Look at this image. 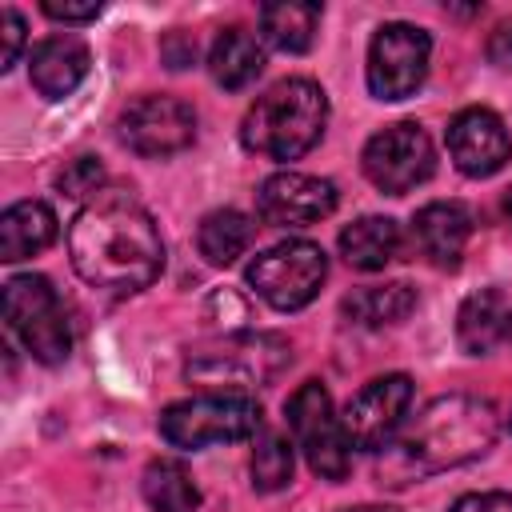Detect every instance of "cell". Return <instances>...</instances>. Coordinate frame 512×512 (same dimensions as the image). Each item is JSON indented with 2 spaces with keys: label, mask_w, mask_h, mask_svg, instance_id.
I'll return each mask as SVG.
<instances>
[{
  "label": "cell",
  "mask_w": 512,
  "mask_h": 512,
  "mask_svg": "<svg viewBox=\"0 0 512 512\" xmlns=\"http://www.w3.org/2000/svg\"><path fill=\"white\" fill-rule=\"evenodd\" d=\"M68 256L84 284L112 296H132L164 272L160 228L128 188H104L76 212Z\"/></svg>",
  "instance_id": "cell-1"
},
{
  "label": "cell",
  "mask_w": 512,
  "mask_h": 512,
  "mask_svg": "<svg viewBox=\"0 0 512 512\" xmlns=\"http://www.w3.org/2000/svg\"><path fill=\"white\" fill-rule=\"evenodd\" d=\"M500 432V416L488 400L480 396H436L432 404H424L408 428H400L380 456V484H408V480H424L448 468H460L476 456H484L496 444Z\"/></svg>",
  "instance_id": "cell-2"
},
{
  "label": "cell",
  "mask_w": 512,
  "mask_h": 512,
  "mask_svg": "<svg viewBox=\"0 0 512 512\" xmlns=\"http://www.w3.org/2000/svg\"><path fill=\"white\" fill-rule=\"evenodd\" d=\"M328 124V96L308 76H288L264 88L240 120V144L268 160H300Z\"/></svg>",
  "instance_id": "cell-3"
},
{
  "label": "cell",
  "mask_w": 512,
  "mask_h": 512,
  "mask_svg": "<svg viewBox=\"0 0 512 512\" xmlns=\"http://www.w3.org/2000/svg\"><path fill=\"white\" fill-rule=\"evenodd\" d=\"M292 364V344L276 332H224L216 344H200L184 376L200 388L228 392V396H248L252 388L272 384L284 368Z\"/></svg>",
  "instance_id": "cell-4"
},
{
  "label": "cell",
  "mask_w": 512,
  "mask_h": 512,
  "mask_svg": "<svg viewBox=\"0 0 512 512\" xmlns=\"http://www.w3.org/2000/svg\"><path fill=\"white\" fill-rule=\"evenodd\" d=\"M260 432V404L252 396L208 392L192 400H176L160 412V436L172 448L200 452L212 444H236Z\"/></svg>",
  "instance_id": "cell-5"
},
{
  "label": "cell",
  "mask_w": 512,
  "mask_h": 512,
  "mask_svg": "<svg viewBox=\"0 0 512 512\" xmlns=\"http://www.w3.org/2000/svg\"><path fill=\"white\" fill-rule=\"evenodd\" d=\"M4 320L12 336L40 364H64L72 352V328L48 276L24 272L4 284Z\"/></svg>",
  "instance_id": "cell-6"
},
{
  "label": "cell",
  "mask_w": 512,
  "mask_h": 512,
  "mask_svg": "<svg viewBox=\"0 0 512 512\" xmlns=\"http://www.w3.org/2000/svg\"><path fill=\"white\" fill-rule=\"evenodd\" d=\"M244 280L268 308L296 312V308L312 304L320 284L328 280V256L312 240H284V244H272L260 256H252Z\"/></svg>",
  "instance_id": "cell-7"
},
{
  "label": "cell",
  "mask_w": 512,
  "mask_h": 512,
  "mask_svg": "<svg viewBox=\"0 0 512 512\" xmlns=\"http://www.w3.org/2000/svg\"><path fill=\"white\" fill-rule=\"evenodd\" d=\"M284 416H288V428L296 436V448L304 452L308 468L320 476V480H344L348 468H352V444L344 436V424L332 408V396L320 380H304L288 404H284Z\"/></svg>",
  "instance_id": "cell-8"
},
{
  "label": "cell",
  "mask_w": 512,
  "mask_h": 512,
  "mask_svg": "<svg viewBox=\"0 0 512 512\" xmlns=\"http://www.w3.org/2000/svg\"><path fill=\"white\" fill-rule=\"evenodd\" d=\"M364 176L388 192V196H404L412 188H420L432 168H436V148L428 140V132L416 120H396L388 128H380L376 136H368L364 152H360Z\"/></svg>",
  "instance_id": "cell-9"
},
{
  "label": "cell",
  "mask_w": 512,
  "mask_h": 512,
  "mask_svg": "<svg viewBox=\"0 0 512 512\" xmlns=\"http://www.w3.org/2000/svg\"><path fill=\"white\" fill-rule=\"evenodd\" d=\"M428 56H432V36L424 28L404 20L380 24L368 44V68H364L372 96L408 100L428 76Z\"/></svg>",
  "instance_id": "cell-10"
},
{
  "label": "cell",
  "mask_w": 512,
  "mask_h": 512,
  "mask_svg": "<svg viewBox=\"0 0 512 512\" xmlns=\"http://www.w3.org/2000/svg\"><path fill=\"white\" fill-rule=\"evenodd\" d=\"M120 140L148 160L176 156L196 140V112L180 96H140L120 116Z\"/></svg>",
  "instance_id": "cell-11"
},
{
  "label": "cell",
  "mask_w": 512,
  "mask_h": 512,
  "mask_svg": "<svg viewBox=\"0 0 512 512\" xmlns=\"http://www.w3.org/2000/svg\"><path fill=\"white\" fill-rule=\"evenodd\" d=\"M408 408H412V380L404 372H388V376L368 380L348 400V408L340 416L348 444L364 448V452H380L400 432Z\"/></svg>",
  "instance_id": "cell-12"
},
{
  "label": "cell",
  "mask_w": 512,
  "mask_h": 512,
  "mask_svg": "<svg viewBox=\"0 0 512 512\" xmlns=\"http://www.w3.org/2000/svg\"><path fill=\"white\" fill-rule=\"evenodd\" d=\"M336 212V184L308 172H272L256 188V216L272 228H308Z\"/></svg>",
  "instance_id": "cell-13"
},
{
  "label": "cell",
  "mask_w": 512,
  "mask_h": 512,
  "mask_svg": "<svg viewBox=\"0 0 512 512\" xmlns=\"http://www.w3.org/2000/svg\"><path fill=\"white\" fill-rule=\"evenodd\" d=\"M444 140H448L452 164L464 176H472V180L496 176L508 164V156H512L508 128H504V120L492 108H464V112H456Z\"/></svg>",
  "instance_id": "cell-14"
},
{
  "label": "cell",
  "mask_w": 512,
  "mask_h": 512,
  "mask_svg": "<svg viewBox=\"0 0 512 512\" xmlns=\"http://www.w3.org/2000/svg\"><path fill=\"white\" fill-rule=\"evenodd\" d=\"M472 236V212L460 200H432L412 220V240L420 256L436 268H460V256Z\"/></svg>",
  "instance_id": "cell-15"
},
{
  "label": "cell",
  "mask_w": 512,
  "mask_h": 512,
  "mask_svg": "<svg viewBox=\"0 0 512 512\" xmlns=\"http://www.w3.org/2000/svg\"><path fill=\"white\" fill-rule=\"evenodd\" d=\"M88 44L80 36H48L28 56V80L44 100H64L88 76Z\"/></svg>",
  "instance_id": "cell-16"
},
{
  "label": "cell",
  "mask_w": 512,
  "mask_h": 512,
  "mask_svg": "<svg viewBox=\"0 0 512 512\" xmlns=\"http://www.w3.org/2000/svg\"><path fill=\"white\" fill-rule=\"evenodd\" d=\"M56 240V212L44 200H20L0 216V260L16 264Z\"/></svg>",
  "instance_id": "cell-17"
},
{
  "label": "cell",
  "mask_w": 512,
  "mask_h": 512,
  "mask_svg": "<svg viewBox=\"0 0 512 512\" xmlns=\"http://www.w3.org/2000/svg\"><path fill=\"white\" fill-rule=\"evenodd\" d=\"M508 300L500 288H480L472 292L460 312H456V340L468 356H484L492 352L504 336H508Z\"/></svg>",
  "instance_id": "cell-18"
},
{
  "label": "cell",
  "mask_w": 512,
  "mask_h": 512,
  "mask_svg": "<svg viewBox=\"0 0 512 512\" xmlns=\"http://www.w3.org/2000/svg\"><path fill=\"white\" fill-rule=\"evenodd\" d=\"M208 72H212V80H216L220 88H228V92L248 88V84L264 72V48H260V40H256L248 28H224V32L212 40Z\"/></svg>",
  "instance_id": "cell-19"
},
{
  "label": "cell",
  "mask_w": 512,
  "mask_h": 512,
  "mask_svg": "<svg viewBox=\"0 0 512 512\" xmlns=\"http://www.w3.org/2000/svg\"><path fill=\"white\" fill-rule=\"evenodd\" d=\"M400 252V224L392 216H360L340 232V256L360 272H380Z\"/></svg>",
  "instance_id": "cell-20"
},
{
  "label": "cell",
  "mask_w": 512,
  "mask_h": 512,
  "mask_svg": "<svg viewBox=\"0 0 512 512\" xmlns=\"http://www.w3.org/2000/svg\"><path fill=\"white\" fill-rule=\"evenodd\" d=\"M416 308V288L404 280L392 284H368L340 300V312L360 328H392Z\"/></svg>",
  "instance_id": "cell-21"
},
{
  "label": "cell",
  "mask_w": 512,
  "mask_h": 512,
  "mask_svg": "<svg viewBox=\"0 0 512 512\" xmlns=\"http://www.w3.org/2000/svg\"><path fill=\"white\" fill-rule=\"evenodd\" d=\"M324 8L320 4H300V0H280V4H264L260 8V36L280 48V52H308L316 40Z\"/></svg>",
  "instance_id": "cell-22"
},
{
  "label": "cell",
  "mask_w": 512,
  "mask_h": 512,
  "mask_svg": "<svg viewBox=\"0 0 512 512\" xmlns=\"http://www.w3.org/2000/svg\"><path fill=\"white\" fill-rule=\"evenodd\" d=\"M252 236H256V224L240 208H216V212H208L200 220L196 248H200V256L208 264H220L224 268V264H232V260H240L248 252Z\"/></svg>",
  "instance_id": "cell-23"
},
{
  "label": "cell",
  "mask_w": 512,
  "mask_h": 512,
  "mask_svg": "<svg viewBox=\"0 0 512 512\" xmlns=\"http://www.w3.org/2000/svg\"><path fill=\"white\" fill-rule=\"evenodd\" d=\"M140 492H144V504L152 512H196L200 508V488H196L192 472L168 456H160L144 468Z\"/></svg>",
  "instance_id": "cell-24"
},
{
  "label": "cell",
  "mask_w": 512,
  "mask_h": 512,
  "mask_svg": "<svg viewBox=\"0 0 512 512\" xmlns=\"http://www.w3.org/2000/svg\"><path fill=\"white\" fill-rule=\"evenodd\" d=\"M292 440L284 432H260L256 448H252V488L256 492H280L292 484Z\"/></svg>",
  "instance_id": "cell-25"
},
{
  "label": "cell",
  "mask_w": 512,
  "mask_h": 512,
  "mask_svg": "<svg viewBox=\"0 0 512 512\" xmlns=\"http://www.w3.org/2000/svg\"><path fill=\"white\" fill-rule=\"evenodd\" d=\"M56 192L64 196H96L104 192V164L96 156H76L56 172Z\"/></svg>",
  "instance_id": "cell-26"
},
{
  "label": "cell",
  "mask_w": 512,
  "mask_h": 512,
  "mask_svg": "<svg viewBox=\"0 0 512 512\" xmlns=\"http://www.w3.org/2000/svg\"><path fill=\"white\" fill-rule=\"evenodd\" d=\"M20 48H24V16L16 8H4L0 12V72H8L20 60Z\"/></svg>",
  "instance_id": "cell-27"
},
{
  "label": "cell",
  "mask_w": 512,
  "mask_h": 512,
  "mask_svg": "<svg viewBox=\"0 0 512 512\" xmlns=\"http://www.w3.org/2000/svg\"><path fill=\"white\" fill-rule=\"evenodd\" d=\"M40 8H44V16H52L60 24H88V20H96L104 12L100 0H80V4L76 0H44Z\"/></svg>",
  "instance_id": "cell-28"
},
{
  "label": "cell",
  "mask_w": 512,
  "mask_h": 512,
  "mask_svg": "<svg viewBox=\"0 0 512 512\" xmlns=\"http://www.w3.org/2000/svg\"><path fill=\"white\" fill-rule=\"evenodd\" d=\"M448 512H512V492H468Z\"/></svg>",
  "instance_id": "cell-29"
},
{
  "label": "cell",
  "mask_w": 512,
  "mask_h": 512,
  "mask_svg": "<svg viewBox=\"0 0 512 512\" xmlns=\"http://www.w3.org/2000/svg\"><path fill=\"white\" fill-rule=\"evenodd\" d=\"M160 56H164V64L168 68H188L192 60H196V40L192 36H184V32H168L164 36V44H160Z\"/></svg>",
  "instance_id": "cell-30"
},
{
  "label": "cell",
  "mask_w": 512,
  "mask_h": 512,
  "mask_svg": "<svg viewBox=\"0 0 512 512\" xmlns=\"http://www.w3.org/2000/svg\"><path fill=\"white\" fill-rule=\"evenodd\" d=\"M488 60L496 64V68H512V20H504L492 36H488Z\"/></svg>",
  "instance_id": "cell-31"
},
{
  "label": "cell",
  "mask_w": 512,
  "mask_h": 512,
  "mask_svg": "<svg viewBox=\"0 0 512 512\" xmlns=\"http://www.w3.org/2000/svg\"><path fill=\"white\" fill-rule=\"evenodd\" d=\"M504 212H508V216H512V188H508V192H504Z\"/></svg>",
  "instance_id": "cell-32"
},
{
  "label": "cell",
  "mask_w": 512,
  "mask_h": 512,
  "mask_svg": "<svg viewBox=\"0 0 512 512\" xmlns=\"http://www.w3.org/2000/svg\"><path fill=\"white\" fill-rule=\"evenodd\" d=\"M504 340H508V344H512V316H508V336H504Z\"/></svg>",
  "instance_id": "cell-33"
}]
</instances>
